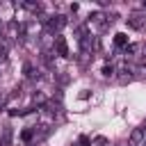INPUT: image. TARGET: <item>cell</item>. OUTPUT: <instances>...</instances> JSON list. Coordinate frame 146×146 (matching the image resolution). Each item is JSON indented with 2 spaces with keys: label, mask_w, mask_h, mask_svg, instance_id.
Returning a JSON list of instances; mask_svg holds the SVG:
<instances>
[{
  "label": "cell",
  "mask_w": 146,
  "mask_h": 146,
  "mask_svg": "<svg viewBox=\"0 0 146 146\" xmlns=\"http://www.w3.org/2000/svg\"><path fill=\"white\" fill-rule=\"evenodd\" d=\"M0 146H5V144H2V141H0Z\"/></svg>",
  "instance_id": "ba28073f"
},
{
  "label": "cell",
  "mask_w": 146,
  "mask_h": 146,
  "mask_svg": "<svg viewBox=\"0 0 146 146\" xmlns=\"http://www.w3.org/2000/svg\"><path fill=\"white\" fill-rule=\"evenodd\" d=\"M64 25H66L64 16H52V18L48 21V30H62Z\"/></svg>",
  "instance_id": "7a4b0ae2"
},
{
  "label": "cell",
  "mask_w": 146,
  "mask_h": 146,
  "mask_svg": "<svg viewBox=\"0 0 146 146\" xmlns=\"http://www.w3.org/2000/svg\"><path fill=\"white\" fill-rule=\"evenodd\" d=\"M2 103H5V96H0V105H2Z\"/></svg>",
  "instance_id": "52a82bcc"
},
{
  "label": "cell",
  "mask_w": 146,
  "mask_h": 146,
  "mask_svg": "<svg viewBox=\"0 0 146 146\" xmlns=\"http://www.w3.org/2000/svg\"><path fill=\"white\" fill-rule=\"evenodd\" d=\"M125 43V36L123 34H116V46H123Z\"/></svg>",
  "instance_id": "8992f818"
},
{
  "label": "cell",
  "mask_w": 146,
  "mask_h": 146,
  "mask_svg": "<svg viewBox=\"0 0 146 146\" xmlns=\"http://www.w3.org/2000/svg\"><path fill=\"white\" fill-rule=\"evenodd\" d=\"M55 46H57V52H59L62 57H66V55H68V48H66L64 36H55Z\"/></svg>",
  "instance_id": "3957f363"
},
{
  "label": "cell",
  "mask_w": 146,
  "mask_h": 146,
  "mask_svg": "<svg viewBox=\"0 0 146 146\" xmlns=\"http://www.w3.org/2000/svg\"><path fill=\"white\" fill-rule=\"evenodd\" d=\"M5 62H7V48L0 46V64H5Z\"/></svg>",
  "instance_id": "5b68a950"
},
{
  "label": "cell",
  "mask_w": 146,
  "mask_h": 146,
  "mask_svg": "<svg viewBox=\"0 0 146 146\" xmlns=\"http://www.w3.org/2000/svg\"><path fill=\"white\" fill-rule=\"evenodd\" d=\"M130 144L132 146H146V128H135L130 135Z\"/></svg>",
  "instance_id": "6da1fadb"
},
{
  "label": "cell",
  "mask_w": 146,
  "mask_h": 146,
  "mask_svg": "<svg viewBox=\"0 0 146 146\" xmlns=\"http://www.w3.org/2000/svg\"><path fill=\"white\" fill-rule=\"evenodd\" d=\"M128 25H130V27H141V25H144V21H141V16L132 14V16L128 18Z\"/></svg>",
  "instance_id": "277c9868"
}]
</instances>
